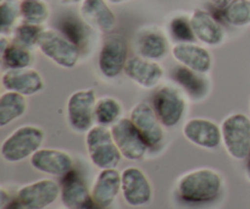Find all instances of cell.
<instances>
[{"label": "cell", "instance_id": "obj_1", "mask_svg": "<svg viewBox=\"0 0 250 209\" xmlns=\"http://www.w3.org/2000/svg\"><path fill=\"white\" fill-rule=\"evenodd\" d=\"M221 190V176L209 168L188 171L177 181L178 196L189 203L211 202L219 197Z\"/></svg>", "mask_w": 250, "mask_h": 209}, {"label": "cell", "instance_id": "obj_2", "mask_svg": "<svg viewBox=\"0 0 250 209\" xmlns=\"http://www.w3.org/2000/svg\"><path fill=\"white\" fill-rule=\"evenodd\" d=\"M44 142V131L36 125H23L2 141L1 157L9 163H19L31 158Z\"/></svg>", "mask_w": 250, "mask_h": 209}, {"label": "cell", "instance_id": "obj_3", "mask_svg": "<svg viewBox=\"0 0 250 209\" xmlns=\"http://www.w3.org/2000/svg\"><path fill=\"white\" fill-rule=\"evenodd\" d=\"M85 147L93 165L100 170L115 169L122 159L112 137L111 130L102 125H94L85 134Z\"/></svg>", "mask_w": 250, "mask_h": 209}, {"label": "cell", "instance_id": "obj_4", "mask_svg": "<svg viewBox=\"0 0 250 209\" xmlns=\"http://www.w3.org/2000/svg\"><path fill=\"white\" fill-rule=\"evenodd\" d=\"M38 48L44 56L62 69H73L80 61V46L58 29H44Z\"/></svg>", "mask_w": 250, "mask_h": 209}, {"label": "cell", "instance_id": "obj_5", "mask_svg": "<svg viewBox=\"0 0 250 209\" xmlns=\"http://www.w3.org/2000/svg\"><path fill=\"white\" fill-rule=\"evenodd\" d=\"M222 142L227 153L236 161L248 159L250 154V117L234 113L225 117L221 124Z\"/></svg>", "mask_w": 250, "mask_h": 209}, {"label": "cell", "instance_id": "obj_6", "mask_svg": "<svg viewBox=\"0 0 250 209\" xmlns=\"http://www.w3.org/2000/svg\"><path fill=\"white\" fill-rule=\"evenodd\" d=\"M97 94L93 88L78 90L68 97L66 116L71 129L78 134H87L94 126Z\"/></svg>", "mask_w": 250, "mask_h": 209}, {"label": "cell", "instance_id": "obj_7", "mask_svg": "<svg viewBox=\"0 0 250 209\" xmlns=\"http://www.w3.org/2000/svg\"><path fill=\"white\" fill-rule=\"evenodd\" d=\"M153 108L164 127L172 129L183 119L187 109V102L178 88L163 86L156 91L153 99Z\"/></svg>", "mask_w": 250, "mask_h": 209}, {"label": "cell", "instance_id": "obj_8", "mask_svg": "<svg viewBox=\"0 0 250 209\" xmlns=\"http://www.w3.org/2000/svg\"><path fill=\"white\" fill-rule=\"evenodd\" d=\"M128 61V46L122 34L109 33L103 42L98 58V66L103 76L115 78L124 72Z\"/></svg>", "mask_w": 250, "mask_h": 209}, {"label": "cell", "instance_id": "obj_9", "mask_svg": "<svg viewBox=\"0 0 250 209\" xmlns=\"http://www.w3.org/2000/svg\"><path fill=\"white\" fill-rule=\"evenodd\" d=\"M110 130L122 158L131 162L143 161L149 147L129 117L120 119Z\"/></svg>", "mask_w": 250, "mask_h": 209}, {"label": "cell", "instance_id": "obj_10", "mask_svg": "<svg viewBox=\"0 0 250 209\" xmlns=\"http://www.w3.org/2000/svg\"><path fill=\"white\" fill-rule=\"evenodd\" d=\"M121 193L131 207H143L150 203L153 188L146 174L136 166L126 168L121 173Z\"/></svg>", "mask_w": 250, "mask_h": 209}, {"label": "cell", "instance_id": "obj_11", "mask_svg": "<svg viewBox=\"0 0 250 209\" xmlns=\"http://www.w3.org/2000/svg\"><path fill=\"white\" fill-rule=\"evenodd\" d=\"M60 197V186L50 179L34 181L17 191V202L23 209H45Z\"/></svg>", "mask_w": 250, "mask_h": 209}, {"label": "cell", "instance_id": "obj_12", "mask_svg": "<svg viewBox=\"0 0 250 209\" xmlns=\"http://www.w3.org/2000/svg\"><path fill=\"white\" fill-rule=\"evenodd\" d=\"M129 119L146 142L149 148H156L164 139V126L150 104L141 102L132 108Z\"/></svg>", "mask_w": 250, "mask_h": 209}, {"label": "cell", "instance_id": "obj_13", "mask_svg": "<svg viewBox=\"0 0 250 209\" xmlns=\"http://www.w3.org/2000/svg\"><path fill=\"white\" fill-rule=\"evenodd\" d=\"M189 17L197 41L208 46H220L224 44L226 32L214 15L204 9H195Z\"/></svg>", "mask_w": 250, "mask_h": 209}, {"label": "cell", "instance_id": "obj_14", "mask_svg": "<svg viewBox=\"0 0 250 209\" xmlns=\"http://www.w3.org/2000/svg\"><path fill=\"white\" fill-rule=\"evenodd\" d=\"M183 136L198 147L215 149L222 142L221 126L212 120L193 117L183 125Z\"/></svg>", "mask_w": 250, "mask_h": 209}, {"label": "cell", "instance_id": "obj_15", "mask_svg": "<svg viewBox=\"0 0 250 209\" xmlns=\"http://www.w3.org/2000/svg\"><path fill=\"white\" fill-rule=\"evenodd\" d=\"M171 54L181 66H185L198 73L207 75L212 68L211 53L205 46H199L194 42L175 43L171 48Z\"/></svg>", "mask_w": 250, "mask_h": 209}, {"label": "cell", "instance_id": "obj_16", "mask_svg": "<svg viewBox=\"0 0 250 209\" xmlns=\"http://www.w3.org/2000/svg\"><path fill=\"white\" fill-rule=\"evenodd\" d=\"M125 75L137 86L153 90L164 77V69L159 61L148 60L142 56H131L125 68Z\"/></svg>", "mask_w": 250, "mask_h": 209}, {"label": "cell", "instance_id": "obj_17", "mask_svg": "<svg viewBox=\"0 0 250 209\" xmlns=\"http://www.w3.org/2000/svg\"><path fill=\"white\" fill-rule=\"evenodd\" d=\"M136 48L142 58L160 61L167 56L170 43L163 29L156 26H146L137 33Z\"/></svg>", "mask_w": 250, "mask_h": 209}, {"label": "cell", "instance_id": "obj_18", "mask_svg": "<svg viewBox=\"0 0 250 209\" xmlns=\"http://www.w3.org/2000/svg\"><path fill=\"white\" fill-rule=\"evenodd\" d=\"M1 87L5 91L31 97L43 91L44 80L41 73L32 68L6 70L1 75Z\"/></svg>", "mask_w": 250, "mask_h": 209}, {"label": "cell", "instance_id": "obj_19", "mask_svg": "<svg viewBox=\"0 0 250 209\" xmlns=\"http://www.w3.org/2000/svg\"><path fill=\"white\" fill-rule=\"evenodd\" d=\"M60 200L66 209H90L93 205L92 192L76 171L62 176L60 185Z\"/></svg>", "mask_w": 250, "mask_h": 209}, {"label": "cell", "instance_id": "obj_20", "mask_svg": "<svg viewBox=\"0 0 250 209\" xmlns=\"http://www.w3.org/2000/svg\"><path fill=\"white\" fill-rule=\"evenodd\" d=\"M80 16L85 24L103 33H112L117 19L106 0H84L80 6Z\"/></svg>", "mask_w": 250, "mask_h": 209}, {"label": "cell", "instance_id": "obj_21", "mask_svg": "<svg viewBox=\"0 0 250 209\" xmlns=\"http://www.w3.org/2000/svg\"><path fill=\"white\" fill-rule=\"evenodd\" d=\"M31 165L41 173L62 178L72 170L73 161L60 149L41 148L31 157Z\"/></svg>", "mask_w": 250, "mask_h": 209}, {"label": "cell", "instance_id": "obj_22", "mask_svg": "<svg viewBox=\"0 0 250 209\" xmlns=\"http://www.w3.org/2000/svg\"><path fill=\"white\" fill-rule=\"evenodd\" d=\"M121 192V173L116 169L100 170L92 187V198L99 208H107Z\"/></svg>", "mask_w": 250, "mask_h": 209}, {"label": "cell", "instance_id": "obj_23", "mask_svg": "<svg viewBox=\"0 0 250 209\" xmlns=\"http://www.w3.org/2000/svg\"><path fill=\"white\" fill-rule=\"evenodd\" d=\"M173 80L193 100H202L209 92L208 80L203 77V73L195 72L185 66L173 70Z\"/></svg>", "mask_w": 250, "mask_h": 209}, {"label": "cell", "instance_id": "obj_24", "mask_svg": "<svg viewBox=\"0 0 250 209\" xmlns=\"http://www.w3.org/2000/svg\"><path fill=\"white\" fill-rule=\"evenodd\" d=\"M28 102L24 95L16 92L1 93L0 95V127H5L26 114Z\"/></svg>", "mask_w": 250, "mask_h": 209}, {"label": "cell", "instance_id": "obj_25", "mask_svg": "<svg viewBox=\"0 0 250 209\" xmlns=\"http://www.w3.org/2000/svg\"><path fill=\"white\" fill-rule=\"evenodd\" d=\"M122 113H124V108L120 100L114 97L105 95V97L98 98L94 109V119L98 125L111 127L120 119H122Z\"/></svg>", "mask_w": 250, "mask_h": 209}, {"label": "cell", "instance_id": "obj_26", "mask_svg": "<svg viewBox=\"0 0 250 209\" xmlns=\"http://www.w3.org/2000/svg\"><path fill=\"white\" fill-rule=\"evenodd\" d=\"M1 61L7 70H20L31 68L34 56L31 49L24 48L15 42H10L7 48L1 51Z\"/></svg>", "mask_w": 250, "mask_h": 209}, {"label": "cell", "instance_id": "obj_27", "mask_svg": "<svg viewBox=\"0 0 250 209\" xmlns=\"http://www.w3.org/2000/svg\"><path fill=\"white\" fill-rule=\"evenodd\" d=\"M50 17V7L46 0H21V20L31 24L45 23Z\"/></svg>", "mask_w": 250, "mask_h": 209}, {"label": "cell", "instance_id": "obj_28", "mask_svg": "<svg viewBox=\"0 0 250 209\" xmlns=\"http://www.w3.org/2000/svg\"><path fill=\"white\" fill-rule=\"evenodd\" d=\"M222 10L225 21L233 27H247L250 24V0H231Z\"/></svg>", "mask_w": 250, "mask_h": 209}, {"label": "cell", "instance_id": "obj_29", "mask_svg": "<svg viewBox=\"0 0 250 209\" xmlns=\"http://www.w3.org/2000/svg\"><path fill=\"white\" fill-rule=\"evenodd\" d=\"M43 31L44 28H42V26H38V24L21 22L12 31V42L32 50L36 46L38 48L39 39Z\"/></svg>", "mask_w": 250, "mask_h": 209}, {"label": "cell", "instance_id": "obj_30", "mask_svg": "<svg viewBox=\"0 0 250 209\" xmlns=\"http://www.w3.org/2000/svg\"><path fill=\"white\" fill-rule=\"evenodd\" d=\"M21 19V0L0 1V31L2 36L14 31L17 21Z\"/></svg>", "mask_w": 250, "mask_h": 209}, {"label": "cell", "instance_id": "obj_31", "mask_svg": "<svg viewBox=\"0 0 250 209\" xmlns=\"http://www.w3.org/2000/svg\"><path fill=\"white\" fill-rule=\"evenodd\" d=\"M168 29L176 43H188V42L197 41L193 33L192 24H190V17L183 16V15L175 16L170 21Z\"/></svg>", "mask_w": 250, "mask_h": 209}, {"label": "cell", "instance_id": "obj_32", "mask_svg": "<svg viewBox=\"0 0 250 209\" xmlns=\"http://www.w3.org/2000/svg\"><path fill=\"white\" fill-rule=\"evenodd\" d=\"M62 26V33L80 46V43L83 39V34H84L83 24L78 23L77 21H65Z\"/></svg>", "mask_w": 250, "mask_h": 209}, {"label": "cell", "instance_id": "obj_33", "mask_svg": "<svg viewBox=\"0 0 250 209\" xmlns=\"http://www.w3.org/2000/svg\"><path fill=\"white\" fill-rule=\"evenodd\" d=\"M210 2H211L214 6H216L217 9H224L225 6H227V5L231 2V0H209Z\"/></svg>", "mask_w": 250, "mask_h": 209}, {"label": "cell", "instance_id": "obj_34", "mask_svg": "<svg viewBox=\"0 0 250 209\" xmlns=\"http://www.w3.org/2000/svg\"><path fill=\"white\" fill-rule=\"evenodd\" d=\"M10 202V196L7 195L6 191L4 188H1V208L4 209L6 207V203Z\"/></svg>", "mask_w": 250, "mask_h": 209}, {"label": "cell", "instance_id": "obj_35", "mask_svg": "<svg viewBox=\"0 0 250 209\" xmlns=\"http://www.w3.org/2000/svg\"><path fill=\"white\" fill-rule=\"evenodd\" d=\"M84 0H60V2L62 5H77L82 4Z\"/></svg>", "mask_w": 250, "mask_h": 209}, {"label": "cell", "instance_id": "obj_36", "mask_svg": "<svg viewBox=\"0 0 250 209\" xmlns=\"http://www.w3.org/2000/svg\"><path fill=\"white\" fill-rule=\"evenodd\" d=\"M109 4H114V5H117V4H124V2H127V1H131V0H106Z\"/></svg>", "mask_w": 250, "mask_h": 209}, {"label": "cell", "instance_id": "obj_37", "mask_svg": "<svg viewBox=\"0 0 250 209\" xmlns=\"http://www.w3.org/2000/svg\"><path fill=\"white\" fill-rule=\"evenodd\" d=\"M246 174H247V178L250 180V154L248 157V163H247V168H246Z\"/></svg>", "mask_w": 250, "mask_h": 209}, {"label": "cell", "instance_id": "obj_38", "mask_svg": "<svg viewBox=\"0 0 250 209\" xmlns=\"http://www.w3.org/2000/svg\"><path fill=\"white\" fill-rule=\"evenodd\" d=\"M0 1H2V0H0Z\"/></svg>", "mask_w": 250, "mask_h": 209}]
</instances>
